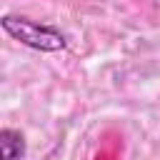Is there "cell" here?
Instances as JSON below:
<instances>
[{
    "instance_id": "obj_2",
    "label": "cell",
    "mask_w": 160,
    "mask_h": 160,
    "mask_svg": "<svg viewBox=\"0 0 160 160\" xmlns=\"http://www.w3.org/2000/svg\"><path fill=\"white\" fill-rule=\"evenodd\" d=\"M25 155V138L12 128L0 130V160H20Z\"/></svg>"
},
{
    "instance_id": "obj_1",
    "label": "cell",
    "mask_w": 160,
    "mask_h": 160,
    "mask_svg": "<svg viewBox=\"0 0 160 160\" xmlns=\"http://www.w3.org/2000/svg\"><path fill=\"white\" fill-rule=\"evenodd\" d=\"M0 22H2V30H5L12 40H18V42H22V45H28V48H32V50L58 52V50H62V48L68 45V38H65L58 28H52V25H40V22H35V20H30V18L5 15Z\"/></svg>"
}]
</instances>
